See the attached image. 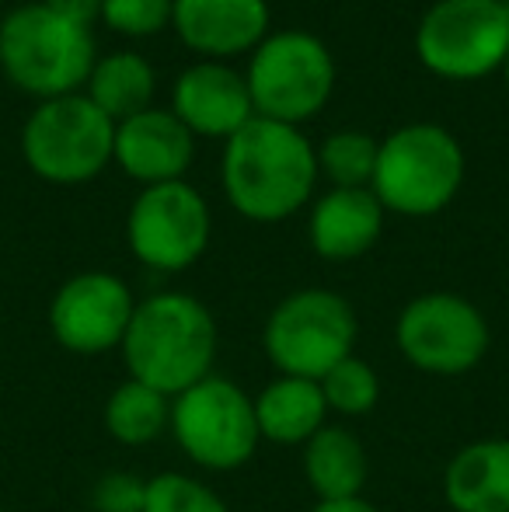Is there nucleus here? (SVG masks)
Segmentation results:
<instances>
[{"mask_svg":"<svg viewBox=\"0 0 509 512\" xmlns=\"http://www.w3.org/2000/svg\"><path fill=\"white\" fill-rule=\"evenodd\" d=\"M171 28L192 53L220 63L265 39L269 0H171Z\"/></svg>","mask_w":509,"mask_h":512,"instance_id":"obj_14","label":"nucleus"},{"mask_svg":"<svg viewBox=\"0 0 509 512\" xmlns=\"http://www.w3.org/2000/svg\"><path fill=\"white\" fill-rule=\"evenodd\" d=\"M311 512H381L374 506V502H367L360 495V499H339V502H314Z\"/></svg>","mask_w":509,"mask_h":512,"instance_id":"obj_28","label":"nucleus"},{"mask_svg":"<svg viewBox=\"0 0 509 512\" xmlns=\"http://www.w3.org/2000/svg\"><path fill=\"white\" fill-rule=\"evenodd\" d=\"M171 439L189 464L210 474H231L258 453L262 432L255 422V394L238 380L213 377L171 398Z\"/></svg>","mask_w":509,"mask_h":512,"instance_id":"obj_6","label":"nucleus"},{"mask_svg":"<svg viewBox=\"0 0 509 512\" xmlns=\"http://www.w3.org/2000/svg\"><path fill=\"white\" fill-rule=\"evenodd\" d=\"M394 345L401 359L426 377H464L489 356L492 331L468 297L433 290L401 307L394 321Z\"/></svg>","mask_w":509,"mask_h":512,"instance_id":"obj_9","label":"nucleus"},{"mask_svg":"<svg viewBox=\"0 0 509 512\" xmlns=\"http://www.w3.org/2000/svg\"><path fill=\"white\" fill-rule=\"evenodd\" d=\"M464 182V150L450 129L412 122L381 140L374 171V196L387 213L436 216L457 199Z\"/></svg>","mask_w":509,"mask_h":512,"instance_id":"obj_4","label":"nucleus"},{"mask_svg":"<svg viewBox=\"0 0 509 512\" xmlns=\"http://www.w3.org/2000/svg\"><path fill=\"white\" fill-rule=\"evenodd\" d=\"M119 352L129 377L168 398H178L199 380L213 377L220 352L217 317L192 293H154L147 300H136Z\"/></svg>","mask_w":509,"mask_h":512,"instance_id":"obj_2","label":"nucleus"},{"mask_svg":"<svg viewBox=\"0 0 509 512\" xmlns=\"http://www.w3.org/2000/svg\"><path fill=\"white\" fill-rule=\"evenodd\" d=\"M381 143L360 129H339L318 147V171L332 189H370Z\"/></svg>","mask_w":509,"mask_h":512,"instance_id":"obj_22","label":"nucleus"},{"mask_svg":"<svg viewBox=\"0 0 509 512\" xmlns=\"http://www.w3.org/2000/svg\"><path fill=\"white\" fill-rule=\"evenodd\" d=\"M443 502L450 512H509V439L464 443L443 467Z\"/></svg>","mask_w":509,"mask_h":512,"instance_id":"obj_17","label":"nucleus"},{"mask_svg":"<svg viewBox=\"0 0 509 512\" xmlns=\"http://www.w3.org/2000/svg\"><path fill=\"white\" fill-rule=\"evenodd\" d=\"M102 21L126 39H147L171 25V0H102Z\"/></svg>","mask_w":509,"mask_h":512,"instance_id":"obj_25","label":"nucleus"},{"mask_svg":"<svg viewBox=\"0 0 509 512\" xmlns=\"http://www.w3.org/2000/svg\"><path fill=\"white\" fill-rule=\"evenodd\" d=\"M143 495L147 478L133 471H105L91 488L88 502L91 512H143Z\"/></svg>","mask_w":509,"mask_h":512,"instance_id":"obj_26","label":"nucleus"},{"mask_svg":"<svg viewBox=\"0 0 509 512\" xmlns=\"http://www.w3.org/2000/svg\"><path fill=\"white\" fill-rule=\"evenodd\" d=\"M360 317L342 293L307 286L283 297L265 317L262 349L272 370L321 380L342 359L356 356Z\"/></svg>","mask_w":509,"mask_h":512,"instance_id":"obj_5","label":"nucleus"},{"mask_svg":"<svg viewBox=\"0 0 509 512\" xmlns=\"http://www.w3.org/2000/svg\"><path fill=\"white\" fill-rule=\"evenodd\" d=\"M304 481L318 502L360 499L370 481V453L346 425H325L300 446Z\"/></svg>","mask_w":509,"mask_h":512,"instance_id":"obj_18","label":"nucleus"},{"mask_svg":"<svg viewBox=\"0 0 509 512\" xmlns=\"http://www.w3.org/2000/svg\"><path fill=\"white\" fill-rule=\"evenodd\" d=\"M95 63L91 28L63 18L53 7L25 4L0 21V70L25 95L42 102L77 95Z\"/></svg>","mask_w":509,"mask_h":512,"instance_id":"obj_3","label":"nucleus"},{"mask_svg":"<svg viewBox=\"0 0 509 512\" xmlns=\"http://www.w3.org/2000/svg\"><path fill=\"white\" fill-rule=\"evenodd\" d=\"M318 384H321V394H325L328 415L363 418L381 405V377H377L374 366L360 356L342 359V363L332 366Z\"/></svg>","mask_w":509,"mask_h":512,"instance_id":"obj_23","label":"nucleus"},{"mask_svg":"<svg viewBox=\"0 0 509 512\" xmlns=\"http://www.w3.org/2000/svg\"><path fill=\"white\" fill-rule=\"evenodd\" d=\"M102 425L119 446H150L171 429V398L126 377L105 398Z\"/></svg>","mask_w":509,"mask_h":512,"instance_id":"obj_21","label":"nucleus"},{"mask_svg":"<svg viewBox=\"0 0 509 512\" xmlns=\"http://www.w3.org/2000/svg\"><path fill=\"white\" fill-rule=\"evenodd\" d=\"M255 422L265 443L304 446L328 425V405L318 380L276 373L255 394Z\"/></svg>","mask_w":509,"mask_h":512,"instance_id":"obj_19","label":"nucleus"},{"mask_svg":"<svg viewBox=\"0 0 509 512\" xmlns=\"http://www.w3.org/2000/svg\"><path fill=\"white\" fill-rule=\"evenodd\" d=\"M171 112L192 136L224 143L255 119L248 81L217 60H203L182 70L171 91Z\"/></svg>","mask_w":509,"mask_h":512,"instance_id":"obj_13","label":"nucleus"},{"mask_svg":"<svg viewBox=\"0 0 509 512\" xmlns=\"http://www.w3.org/2000/svg\"><path fill=\"white\" fill-rule=\"evenodd\" d=\"M136 297L116 272H77L53 293L46 310L56 345L74 356H105L123 349Z\"/></svg>","mask_w":509,"mask_h":512,"instance_id":"obj_12","label":"nucleus"},{"mask_svg":"<svg viewBox=\"0 0 509 512\" xmlns=\"http://www.w3.org/2000/svg\"><path fill=\"white\" fill-rule=\"evenodd\" d=\"M503 70H506V84H509V56H506V67Z\"/></svg>","mask_w":509,"mask_h":512,"instance_id":"obj_29","label":"nucleus"},{"mask_svg":"<svg viewBox=\"0 0 509 512\" xmlns=\"http://www.w3.org/2000/svg\"><path fill=\"white\" fill-rule=\"evenodd\" d=\"M46 7H53L56 14L77 21V25L88 28L95 18H102V0H42Z\"/></svg>","mask_w":509,"mask_h":512,"instance_id":"obj_27","label":"nucleus"},{"mask_svg":"<svg viewBox=\"0 0 509 512\" xmlns=\"http://www.w3.org/2000/svg\"><path fill=\"white\" fill-rule=\"evenodd\" d=\"M384 213L374 189H328L311 206L307 241L325 262H356L381 241Z\"/></svg>","mask_w":509,"mask_h":512,"instance_id":"obj_16","label":"nucleus"},{"mask_svg":"<svg viewBox=\"0 0 509 512\" xmlns=\"http://www.w3.org/2000/svg\"><path fill=\"white\" fill-rule=\"evenodd\" d=\"M318 175V150L300 126L262 115L227 140L220 161L227 203L252 223H279L300 213L311 203Z\"/></svg>","mask_w":509,"mask_h":512,"instance_id":"obj_1","label":"nucleus"},{"mask_svg":"<svg viewBox=\"0 0 509 512\" xmlns=\"http://www.w3.org/2000/svg\"><path fill=\"white\" fill-rule=\"evenodd\" d=\"M255 115L286 126L314 119L335 91V56L311 32H276L255 46L248 63Z\"/></svg>","mask_w":509,"mask_h":512,"instance_id":"obj_8","label":"nucleus"},{"mask_svg":"<svg viewBox=\"0 0 509 512\" xmlns=\"http://www.w3.org/2000/svg\"><path fill=\"white\" fill-rule=\"evenodd\" d=\"M213 216L189 182L147 185L126 216V244L154 272H185L206 255Z\"/></svg>","mask_w":509,"mask_h":512,"instance_id":"obj_11","label":"nucleus"},{"mask_svg":"<svg viewBox=\"0 0 509 512\" xmlns=\"http://www.w3.org/2000/svg\"><path fill=\"white\" fill-rule=\"evenodd\" d=\"M192 154H196V136L178 122L171 108H147V112L116 126L112 161L143 189L182 182V175L192 164Z\"/></svg>","mask_w":509,"mask_h":512,"instance_id":"obj_15","label":"nucleus"},{"mask_svg":"<svg viewBox=\"0 0 509 512\" xmlns=\"http://www.w3.org/2000/svg\"><path fill=\"white\" fill-rule=\"evenodd\" d=\"M143 512H231L206 481L182 471H161L147 478Z\"/></svg>","mask_w":509,"mask_h":512,"instance_id":"obj_24","label":"nucleus"},{"mask_svg":"<svg viewBox=\"0 0 509 512\" xmlns=\"http://www.w3.org/2000/svg\"><path fill=\"white\" fill-rule=\"evenodd\" d=\"M415 56L443 81L496 74L509 56V7L496 0H436L415 28Z\"/></svg>","mask_w":509,"mask_h":512,"instance_id":"obj_10","label":"nucleus"},{"mask_svg":"<svg viewBox=\"0 0 509 512\" xmlns=\"http://www.w3.org/2000/svg\"><path fill=\"white\" fill-rule=\"evenodd\" d=\"M496 4H506L509 7V0H496Z\"/></svg>","mask_w":509,"mask_h":512,"instance_id":"obj_30","label":"nucleus"},{"mask_svg":"<svg viewBox=\"0 0 509 512\" xmlns=\"http://www.w3.org/2000/svg\"><path fill=\"white\" fill-rule=\"evenodd\" d=\"M157 77L154 67L140 53H112L95 63L88 77V98L109 115L112 122H126L147 112L154 102Z\"/></svg>","mask_w":509,"mask_h":512,"instance_id":"obj_20","label":"nucleus"},{"mask_svg":"<svg viewBox=\"0 0 509 512\" xmlns=\"http://www.w3.org/2000/svg\"><path fill=\"white\" fill-rule=\"evenodd\" d=\"M116 154V122L88 95L49 98L21 129V157L53 185H84L98 178Z\"/></svg>","mask_w":509,"mask_h":512,"instance_id":"obj_7","label":"nucleus"}]
</instances>
